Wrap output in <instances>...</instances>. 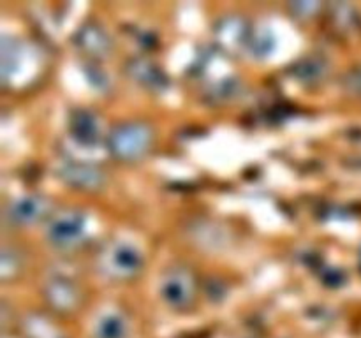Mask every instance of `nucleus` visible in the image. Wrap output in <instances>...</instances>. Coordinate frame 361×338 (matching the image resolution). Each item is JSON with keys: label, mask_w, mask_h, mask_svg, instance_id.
<instances>
[{"label": "nucleus", "mask_w": 361, "mask_h": 338, "mask_svg": "<svg viewBox=\"0 0 361 338\" xmlns=\"http://www.w3.org/2000/svg\"><path fill=\"white\" fill-rule=\"evenodd\" d=\"M20 268L21 259L18 250L9 245H4L2 254H0V278H2L4 282H7L20 271Z\"/></svg>", "instance_id": "nucleus-20"}, {"label": "nucleus", "mask_w": 361, "mask_h": 338, "mask_svg": "<svg viewBox=\"0 0 361 338\" xmlns=\"http://www.w3.org/2000/svg\"><path fill=\"white\" fill-rule=\"evenodd\" d=\"M49 211V201L44 196L37 194H28V196H20L9 203L6 210L7 220L13 225H32L41 220Z\"/></svg>", "instance_id": "nucleus-8"}, {"label": "nucleus", "mask_w": 361, "mask_h": 338, "mask_svg": "<svg viewBox=\"0 0 361 338\" xmlns=\"http://www.w3.org/2000/svg\"><path fill=\"white\" fill-rule=\"evenodd\" d=\"M344 88L349 94L360 95L361 97V67L360 69L351 70L344 76Z\"/></svg>", "instance_id": "nucleus-23"}, {"label": "nucleus", "mask_w": 361, "mask_h": 338, "mask_svg": "<svg viewBox=\"0 0 361 338\" xmlns=\"http://www.w3.org/2000/svg\"><path fill=\"white\" fill-rule=\"evenodd\" d=\"M34 48L18 39L2 37V81L4 84H20L37 73L39 58Z\"/></svg>", "instance_id": "nucleus-3"}, {"label": "nucleus", "mask_w": 361, "mask_h": 338, "mask_svg": "<svg viewBox=\"0 0 361 338\" xmlns=\"http://www.w3.org/2000/svg\"><path fill=\"white\" fill-rule=\"evenodd\" d=\"M69 137L81 146H95L101 139V122L88 109H73L69 115Z\"/></svg>", "instance_id": "nucleus-10"}, {"label": "nucleus", "mask_w": 361, "mask_h": 338, "mask_svg": "<svg viewBox=\"0 0 361 338\" xmlns=\"http://www.w3.org/2000/svg\"><path fill=\"white\" fill-rule=\"evenodd\" d=\"M247 49L256 58H267V56H270L275 49V37L271 34V30L261 28V30L254 32L249 37V41H247Z\"/></svg>", "instance_id": "nucleus-17"}, {"label": "nucleus", "mask_w": 361, "mask_h": 338, "mask_svg": "<svg viewBox=\"0 0 361 338\" xmlns=\"http://www.w3.org/2000/svg\"><path fill=\"white\" fill-rule=\"evenodd\" d=\"M60 180L81 190H97L104 185L106 175L99 165L81 161H66L56 168Z\"/></svg>", "instance_id": "nucleus-7"}, {"label": "nucleus", "mask_w": 361, "mask_h": 338, "mask_svg": "<svg viewBox=\"0 0 361 338\" xmlns=\"http://www.w3.org/2000/svg\"><path fill=\"white\" fill-rule=\"evenodd\" d=\"M323 7V4L316 2V0H310V2H293L289 4V11L295 18L300 20H307V18H312L317 11Z\"/></svg>", "instance_id": "nucleus-21"}, {"label": "nucleus", "mask_w": 361, "mask_h": 338, "mask_svg": "<svg viewBox=\"0 0 361 338\" xmlns=\"http://www.w3.org/2000/svg\"><path fill=\"white\" fill-rule=\"evenodd\" d=\"M190 232H192V238L200 245H207V249H219L228 242L226 229L208 220H196V224L190 225Z\"/></svg>", "instance_id": "nucleus-15"}, {"label": "nucleus", "mask_w": 361, "mask_h": 338, "mask_svg": "<svg viewBox=\"0 0 361 338\" xmlns=\"http://www.w3.org/2000/svg\"><path fill=\"white\" fill-rule=\"evenodd\" d=\"M87 217L83 211L66 208L51 215L46 224V238L55 249L69 250L83 242Z\"/></svg>", "instance_id": "nucleus-4"}, {"label": "nucleus", "mask_w": 361, "mask_h": 338, "mask_svg": "<svg viewBox=\"0 0 361 338\" xmlns=\"http://www.w3.org/2000/svg\"><path fill=\"white\" fill-rule=\"evenodd\" d=\"M161 296L171 308H187L194 299L196 282L185 266H171L161 278Z\"/></svg>", "instance_id": "nucleus-5"}, {"label": "nucleus", "mask_w": 361, "mask_h": 338, "mask_svg": "<svg viewBox=\"0 0 361 338\" xmlns=\"http://www.w3.org/2000/svg\"><path fill=\"white\" fill-rule=\"evenodd\" d=\"M44 298L56 312L67 313L80 305L81 294L73 277L56 271L44 284Z\"/></svg>", "instance_id": "nucleus-6"}, {"label": "nucleus", "mask_w": 361, "mask_h": 338, "mask_svg": "<svg viewBox=\"0 0 361 338\" xmlns=\"http://www.w3.org/2000/svg\"><path fill=\"white\" fill-rule=\"evenodd\" d=\"M92 334L94 338H127L129 323L118 310H104L95 319Z\"/></svg>", "instance_id": "nucleus-12"}, {"label": "nucleus", "mask_w": 361, "mask_h": 338, "mask_svg": "<svg viewBox=\"0 0 361 338\" xmlns=\"http://www.w3.org/2000/svg\"><path fill=\"white\" fill-rule=\"evenodd\" d=\"M242 94V83L236 77H224L217 81L208 90V97L214 102H226L229 99H235Z\"/></svg>", "instance_id": "nucleus-19"}, {"label": "nucleus", "mask_w": 361, "mask_h": 338, "mask_svg": "<svg viewBox=\"0 0 361 338\" xmlns=\"http://www.w3.org/2000/svg\"><path fill=\"white\" fill-rule=\"evenodd\" d=\"M95 266L111 280H127L143 266V254L127 239H111L104 243L95 256Z\"/></svg>", "instance_id": "nucleus-1"}, {"label": "nucleus", "mask_w": 361, "mask_h": 338, "mask_svg": "<svg viewBox=\"0 0 361 338\" xmlns=\"http://www.w3.org/2000/svg\"><path fill=\"white\" fill-rule=\"evenodd\" d=\"M328 70H330L328 60L321 55L302 56L291 67L293 77L302 81V83H317L326 76Z\"/></svg>", "instance_id": "nucleus-13"}, {"label": "nucleus", "mask_w": 361, "mask_h": 338, "mask_svg": "<svg viewBox=\"0 0 361 338\" xmlns=\"http://www.w3.org/2000/svg\"><path fill=\"white\" fill-rule=\"evenodd\" d=\"M74 44L81 53L94 58H104L113 48V41L108 32L95 21H85L73 37Z\"/></svg>", "instance_id": "nucleus-9"}, {"label": "nucleus", "mask_w": 361, "mask_h": 338, "mask_svg": "<svg viewBox=\"0 0 361 338\" xmlns=\"http://www.w3.org/2000/svg\"><path fill=\"white\" fill-rule=\"evenodd\" d=\"M126 73L141 87L150 90H162L168 84V77L152 60L145 56H134L126 63Z\"/></svg>", "instance_id": "nucleus-11"}, {"label": "nucleus", "mask_w": 361, "mask_h": 338, "mask_svg": "<svg viewBox=\"0 0 361 338\" xmlns=\"http://www.w3.org/2000/svg\"><path fill=\"white\" fill-rule=\"evenodd\" d=\"M215 35H217V41L226 48H236L238 44L247 46V41H249V30H247L245 21L236 16L224 18L217 25Z\"/></svg>", "instance_id": "nucleus-14"}, {"label": "nucleus", "mask_w": 361, "mask_h": 338, "mask_svg": "<svg viewBox=\"0 0 361 338\" xmlns=\"http://www.w3.org/2000/svg\"><path fill=\"white\" fill-rule=\"evenodd\" d=\"M152 137L154 132L145 122H123L109 130L106 146L120 161H137L150 150Z\"/></svg>", "instance_id": "nucleus-2"}, {"label": "nucleus", "mask_w": 361, "mask_h": 338, "mask_svg": "<svg viewBox=\"0 0 361 338\" xmlns=\"http://www.w3.org/2000/svg\"><path fill=\"white\" fill-rule=\"evenodd\" d=\"M21 331L25 338H66V334L46 315L30 313L21 320Z\"/></svg>", "instance_id": "nucleus-16"}, {"label": "nucleus", "mask_w": 361, "mask_h": 338, "mask_svg": "<svg viewBox=\"0 0 361 338\" xmlns=\"http://www.w3.org/2000/svg\"><path fill=\"white\" fill-rule=\"evenodd\" d=\"M321 278L326 285H331V287H337V285L344 284L345 273L341 270V268L335 266H324L323 271H321Z\"/></svg>", "instance_id": "nucleus-22"}, {"label": "nucleus", "mask_w": 361, "mask_h": 338, "mask_svg": "<svg viewBox=\"0 0 361 338\" xmlns=\"http://www.w3.org/2000/svg\"><path fill=\"white\" fill-rule=\"evenodd\" d=\"M330 18L334 21V25L341 30H351L356 27V21H358V14L356 9L351 4L345 2H335L330 6Z\"/></svg>", "instance_id": "nucleus-18"}]
</instances>
